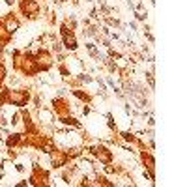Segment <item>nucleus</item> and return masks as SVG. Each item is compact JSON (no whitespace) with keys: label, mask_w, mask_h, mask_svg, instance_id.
<instances>
[{"label":"nucleus","mask_w":187,"mask_h":187,"mask_svg":"<svg viewBox=\"0 0 187 187\" xmlns=\"http://www.w3.org/2000/svg\"><path fill=\"white\" fill-rule=\"evenodd\" d=\"M32 99V88L30 86H21V88H9L7 86V105H13L17 109L30 105Z\"/></svg>","instance_id":"f257e3e1"},{"label":"nucleus","mask_w":187,"mask_h":187,"mask_svg":"<svg viewBox=\"0 0 187 187\" xmlns=\"http://www.w3.org/2000/svg\"><path fill=\"white\" fill-rule=\"evenodd\" d=\"M19 13L24 21H37L41 17V6L39 0H17Z\"/></svg>","instance_id":"f03ea898"},{"label":"nucleus","mask_w":187,"mask_h":187,"mask_svg":"<svg viewBox=\"0 0 187 187\" xmlns=\"http://www.w3.org/2000/svg\"><path fill=\"white\" fill-rule=\"evenodd\" d=\"M58 34H60V41H62V45H64V51H67V52L79 51V39H77V34H75V30H71L64 21L60 22Z\"/></svg>","instance_id":"7ed1b4c3"},{"label":"nucleus","mask_w":187,"mask_h":187,"mask_svg":"<svg viewBox=\"0 0 187 187\" xmlns=\"http://www.w3.org/2000/svg\"><path fill=\"white\" fill-rule=\"evenodd\" d=\"M51 174L37 163L34 161L32 163V174L28 176V185H34V187H47L51 185Z\"/></svg>","instance_id":"20e7f679"},{"label":"nucleus","mask_w":187,"mask_h":187,"mask_svg":"<svg viewBox=\"0 0 187 187\" xmlns=\"http://www.w3.org/2000/svg\"><path fill=\"white\" fill-rule=\"evenodd\" d=\"M34 54H36V64H37L39 71H43V73L51 71V67L54 66V54L47 47H37L34 51Z\"/></svg>","instance_id":"39448f33"},{"label":"nucleus","mask_w":187,"mask_h":187,"mask_svg":"<svg viewBox=\"0 0 187 187\" xmlns=\"http://www.w3.org/2000/svg\"><path fill=\"white\" fill-rule=\"evenodd\" d=\"M0 22H2V28H4L9 36L17 34V32L21 30V26H22V21H21V19L13 13V9H9L7 13L0 15Z\"/></svg>","instance_id":"423d86ee"},{"label":"nucleus","mask_w":187,"mask_h":187,"mask_svg":"<svg viewBox=\"0 0 187 187\" xmlns=\"http://www.w3.org/2000/svg\"><path fill=\"white\" fill-rule=\"evenodd\" d=\"M51 111L54 112V116H67L73 112V107L69 105V101L64 97V96H56L51 99Z\"/></svg>","instance_id":"0eeeda50"},{"label":"nucleus","mask_w":187,"mask_h":187,"mask_svg":"<svg viewBox=\"0 0 187 187\" xmlns=\"http://www.w3.org/2000/svg\"><path fill=\"white\" fill-rule=\"evenodd\" d=\"M47 155H49V165H51V169H54V170H60L62 167H66V165L71 161L62 148H54V150H52L51 154H47Z\"/></svg>","instance_id":"6e6552de"},{"label":"nucleus","mask_w":187,"mask_h":187,"mask_svg":"<svg viewBox=\"0 0 187 187\" xmlns=\"http://www.w3.org/2000/svg\"><path fill=\"white\" fill-rule=\"evenodd\" d=\"M139 157H140V163L144 165V169H146L152 176H155V157H154L152 150H140V152H139Z\"/></svg>","instance_id":"1a4fd4ad"},{"label":"nucleus","mask_w":187,"mask_h":187,"mask_svg":"<svg viewBox=\"0 0 187 187\" xmlns=\"http://www.w3.org/2000/svg\"><path fill=\"white\" fill-rule=\"evenodd\" d=\"M69 94L71 96H75L81 103H86V105H94V94H90V92H86V90H82V88H71L69 90Z\"/></svg>","instance_id":"9d476101"},{"label":"nucleus","mask_w":187,"mask_h":187,"mask_svg":"<svg viewBox=\"0 0 187 187\" xmlns=\"http://www.w3.org/2000/svg\"><path fill=\"white\" fill-rule=\"evenodd\" d=\"M22 137H24V133H21V131H17V133H7V135L4 137V146H6V148H17V146L21 144Z\"/></svg>","instance_id":"9b49d317"},{"label":"nucleus","mask_w":187,"mask_h":187,"mask_svg":"<svg viewBox=\"0 0 187 187\" xmlns=\"http://www.w3.org/2000/svg\"><path fill=\"white\" fill-rule=\"evenodd\" d=\"M56 122H60L62 125H67V127H75V129H82V122L79 120V118H75L73 114H67V116H58V120Z\"/></svg>","instance_id":"f8f14e48"},{"label":"nucleus","mask_w":187,"mask_h":187,"mask_svg":"<svg viewBox=\"0 0 187 187\" xmlns=\"http://www.w3.org/2000/svg\"><path fill=\"white\" fill-rule=\"evenodd\" d=\"M97 34H99V22H97V24L92 22V24H88V26L82 28V37H84V39H94Z\"/></svg>","instance_id":"ddd939ff"},{"label":"nucleus","mask_w":187,"mask_h":187,"mask_svg":"<svg viewBox=\"0 0 187 187\" xmlns=\"http://www.w3.org/2000/svg\"><path fill=\"white\" fill-rule=\"evenodd\" d=\"M94 178H96V182H94V185L114 187V182H109V178H107L105 174H101V172H94Z\"/></svg>","instance_id":"4468645a"},{"label":"nucleus","mask_w":187,"mask_h":187,"mask_svg":"<svg viewBox=\"0 0 187 187\" xmlns=\"http://www.w3.org/2000/svg\"><path fill=\"white\" fill-rule=\"evenodd\" d=\"M103 22H105L107 26H112V28H118V30H120V28H122V24H124V22H122L118 17H112V15H107V17H103Z\"/></svg>","instance_id":"2eb2a0df"},{"label":"nucleus","mask_w":187,"mask_h":187,"mask_svg":"<svg viewBox=\"0 0 187 187\" xmlns=\"http://www.w3.org/2000/svg\"><path fill=\"white\" fill-rule=\"evenodd\" d=\"M105 118H107V127H109V131L118 133V124H116V120H114V114L109 111V112L105 114Z\"/></svg>","instance_id":"dca6fc26"},{"label":"nucleus","mask_w":187,"mask_h":187,"mask_svg":"<svg viewBox=\"0 0 187 187\" xmlns=\"http://www.w3.org/2000/svg\"><path fill=\"white\" fill-rule=\"evenodd\" d=\"M64 22L71 28V30H79V21H77V17L71 13V15H67L66 19H64Z\"/></svg>","instance_id":"f3484780"},{"label":"nucleus","mask_w":187,"mask_h":187,"mask_svg":"<svg viewBox=\"0 0 187 187\" xmlns=\"http://www.w3.org/2000/svg\"><path fill=\"white\" fill-rule=\"evenodd\" d=\"M144 77H146V82L150 86V90L155 88V79H154V71H144Z\"/></svg>","instance_id":"a211bd4d"},{"label":"nucleus","mask_w":187,"mask_h":187,"mask_svg":"<svg viewBox=\"0 0 187 187\" xmlns=\"http://www.w3.org/2000/svg\"><path fill=\"white\" fill-rule=\"evenodd\" d=\"M133 17H135V21L146 22V19H148V13H142V11H133Z\"/></svg>","instance_id":"6ab92c4d"},{"label":"nucleus","mask_w":187,"mask_h":187,"mask_svg":"<svg viewBox=\"0 0 187 187\" xmlns=\"http://www.w3.org/2000/svg\"><path fill=\"white\" fill-rule=\"evenodd\" d=\"M19 120H21V112H19V109H17V111L13 112V116H11V120H9V125H11V127H15V125L19 124Z\"/></svg>","instance_id":"aec40b11"},{"label":"nucleus","mask_w":187,"mask_h":187,"mask_svg":"<svg viewBox=\"0 0 187 187\" xmlns=\"http://www.w3.org/2000/svg\"><path fill=\"white\" fill-rule=\"evenodd\" d=\"M13 167H15V170H17L19 174H24V172H26V167H24L21 161H17V159L13 161Z\"/></svg>","instance_id":"412c9836"},{"label":"nucleus","mask_w":187,"mask_h":187,"mask_svg":"<svg viewBox=\"0 0 187 187\" xmlns=\"http://www.w3.org/2000/svg\"><path fill=\"white\" fill-rule=\"evenodd\" d=\"M88 17H90L92 21H97V19H99V13H97V6H92V9H90Z\"/></svg>","instance_id":"4be33fe9"},{"label":"nucleus","mask_w":187,"mask_h":187,"mask_svg":"<svg viewBox=\"0 0 187 187\" xmlns=\"http://www.w3.org/2000/svg\"><path fill=\"white\" fill-rule=\"evenodd\" d=\"M82 114H84V116H90V114H92V107L84 103V107H82Z\"/></svg>","instance_id":"5701e85b"},{"label":"nucleus","mask_w":187,"mask_h":187,"mask_svg":"<svg viewBox=\"0 0 187 187\" xmlns=\"http://www.w3.org/2000/svg\"><path fill=\"white\" fill-rule=\"evenodd\" d=\"M144 37H146L150 43H155V37H154V34H152V32H144Z\"/></svg>","instance_id":"b1692460"},{"label":"nucleus","mask_w":187,"mask_h":187,"mask_svg":"<svg viewBox=\"0 0 187 187\" xmlns=\"http://www.w3.org/2000/svg\"><path fill=\"white\" fill-rule=\"evenodd\" d=\"M146 124H148V127H154V125H155V118H154V114H150V116H148Z\"/></svg>","instance_id":"393cba45"},{"label":"nucleus","mask_w":187,"mask_h":187,"mask_svg":"<svg viewBox=\"0 0 187 187\" xmlns=\"http://www.w3.org/2000/svg\"><path fill=\"white\" fill-rule=\"evenodd\" d=\"M127 26H129V28H131L133 32H137V30H139V24H137V21H131V22H129Z\"/></svg>","instance_id":"a878e982"},{"label":"nucleus","mask_w":187,"mask_h":187,"mask_svg":"<svg viewBox=\"0 0 187 187\" xmlns=\"http://www.w3.org/2000/svg\"><path fill=\"white\" fill-rule=\"evenodd\" d=\"M88 24H92V19H90V17H84V19H82V26H88Z\"/></svg>","instance_id":"bb28decb"},{"label":"nucleus","mask_w":187,"mask_h":187,"mask_svg":"<svg viewBox=\"0 0 187 187\" xmlns=\"http://www.w3.org/2000/svg\"><path fill=\"white\" fill-rule=\"evenodd\" d=\"M69 2H71L73 7H79V6H81V0H69Z\"/></svg>","instance_id":"cd10ccee"},{"label":"nucleus","mask_w":187,"mask_h":187,"mask_svg":"<svg viewBox=\"0 0 187 187\" xmlns=\"http://www.w3.org/2000/svg\"><path fill=\"white\" fill-rule=\"evenodd\" d=\"M4 51H6V45H4V43H0V60H2V54H4Z\"/></svg>","instance_id":"c85d7f7f"},{"label":"nucleus","mask_w":187,"mask_h":187,"mask_svg":"<svg viewBox=\"0 0 187 187\" xmlns=\"http://www.w3.org/2000/svg\"><path fill=\"white\" fill-rule=\"evenodd\" d=\"M17 185H19V187H22V185H28V182H26V180H21V182H19Z\"/></svg>","instance_id":"c756f323"},{"label":"nucleus","mask_w":187,"mask_h":187,"mask_svg":"<svg viewBox=\"0 0 187 187\" xmlns=\"http://www.w3.org/2000/svg\"><path fill=\"white\" fill-rule=\"evenodd\" d=\"M97 2V6H101V4H107V0H96Z\"/></svg>","instance_id":"7c9ffc66"},{"label":"nucleus","mask_w":187,"mask_h":187,"mask_svg":"<svg viewBox=\"0 0 187 187\" xmlns=\"http://www.w3.org/2000/svg\"><path fill=\"white\" fill-rule=\"evenodd\" d=\"M86 2H94V0H86Z\"/></svg>","instance_id":"2f4dec72"},{"label":"nucleus","mask_w":187,"mask_h":187,"mask_svg":"<svg viewBox=\"0 0 187 187\" xmlns=\"http://www.w3.org/2000/svg\"><path fill=\"white\" fill-rule=\"evenodd\" d=\"M41 2H45V0H41Z\"/></svg>","instance_id":"473e14b6"}]
</instances>
